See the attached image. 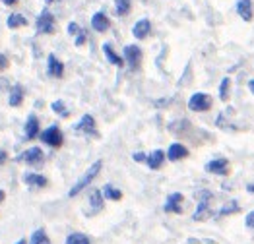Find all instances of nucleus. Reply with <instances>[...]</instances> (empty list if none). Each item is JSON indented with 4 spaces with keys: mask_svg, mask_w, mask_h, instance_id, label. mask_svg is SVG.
Instances as JSON below:
<instances>
[{
    "mask_svg": "<svg viewBox=\"0 0 254 244\" xmlns=\"http://www.w3.org/2000/svg\"><path fill=\"white\" fill-rule=\"evenodd\" d=\"M237 209H239V205H237V201H231L229 205H225V207H221L217 215H219V217H221V215H229V213H235Z\"/></svg>",
    "mask_w": 254,
    "mask_h": 244,
    "instance_id": "nucleus-28",
    "label": "nucleus"
},
{
    "mask_svg": "<svg viewBox=\"0 0 254 244\" xmlns=\"http://www.w3.org/2000/svg\"><path fill=\"white\" fill-rule=\"evenodd\" d=\"M103 52H105V56H107V60H109L111 64H115V66H122V62H124V60H122V58H120V56L113 50V47H111L109 43H105V45H103Z\"/></svg>",
    "mask_w": 254,
    "mask_h": 244,
    "instance_id": "nucleus-19",
    "label": "nucleus"
},
{
    "mask_svg": "<svg viewBox=\"0 0 254 244\" xmlns=\"http://www.w3.org/2000/svg\"><path fill=\"white\" fill-rule=\"evenodd\" d=\"M4 161H6V153H4V151H2V149H0V165H2V163H4Z\"/></svg>",
    "mask_w": 254,
    "mask_h": 244,
    "instance_id": "nucleus-35",
    "label": "nucleus"
},
{
    "mask_svg": "<svg viewBox=\"0 0 254 244\" xmlns=\"http://www.w3.org/2000/svg\"><path fill=\"white\" fill-rule=\"evenodd\" d=\"M211 107V97L206 93H194L192 97L188 99V109L194 112H204Z\"/></svg>",
    "mask_w": 254,
    "mask_h": 244,
    "instance_id": "nucleus-3",
    "label": "nucleus"
},
{
    "mask_svg": "<svg viewBox=\"0 0 254 244\" xmlns=\"http://www.w3.org/2000/svg\"><path fill=\"white\" fill-rule=\"evenodd\" d=\"M16 161H23L27 165H41L43 163V151H41V147H31V149L23 151L20 157H16Z\"/></svg>",
    "mask_w": 254,
    "mask_h": 244,
    "instance_id": "nucleus-5",
    "label": "nucleus"
},
{
    "mask_svg": "<svg viewBox=\"0 0 254 244\" xmlns=\"http://www.w3.org/2000/svg\"><path fill=\"white\" fill-rule=\"evenodd\" d=\"M4 198H6V194H4V192H2V190H0V201H2V200H4Z\"/></svg>",
    "mask_w": 254,
    "mask_h": 244,
    "instance_id": "nucleus-39",
    "label": "nucleus"
},
{
    "mask_svg": "<svg viewBox=\"0 0 254 244\" xmlns=\"http://www.w3.org/2000/svg\"><path fill=\"white\" fill-rule=\"evenodd\" d=\"M6 64H8L6 56H2V54H0V70H2V68H6Z\"/></svg>",
    "mask_w": 254,
    "mask_h": 244,
    "instance_id": "nucleus-34",
    "label": "nucleus"
},
{
    "mask_svg": "<svg viewBox=\"0 0 254 244\" xmlns=\"http://www.w3.org/2000/svg\"><path fill=\"white\" fill-rule=\"evenodd\" d=\"M163 161H165V153L161 151V149H155L152 151L148 157H146V163H148V167L153 169V171H157L161 165H163Z\"/></svg>",
    "mask_w": 254,
    "mask_h": 244,
    "instance_id": "nucleus-14",
    "label": "nucleus"
},
{
    "mask_svg": "<svg viewBox=\"0 0 254 244\" xmlns=\"http://www.w3.org/2000/svg\"><path fill=\"white\" fill-rule=\"evenodd\" d=\"M101 194L105 196V198H109V200H115V201L122 198V192H120V190H116V188H115V186H111V184H107V186L103 188Z\"/></svg>",
    "mask_w": 254,
    "mask_h": 244,
    "instance_id": "nucleus-25",
    "label": "nucleus"
},
{
    "mask_svg": "<svg viewBox=\"0 0 254 244\" xmlns=\"http://www.w3.org/2000/svg\"><path fill=\"white\" fill-rule=\"evenodd\" d=\"M150 31H152V23H150V20H146V18L140 20V22L134 25V29H132V33H134L136 39H144V37H148Z\"/></svg>",
    "mask_w": 254,
    "mask_h": 244,
    "instance_id": "nucleus-12",
    "label": "nucleus"
},
{
    "mask_svg": "<svg viewBox=\"0 0 254 244\" xmlns=\"http://www.w3.org/2000/svg\"><path fill=\"white\" fill-rule=\"evenodd\" d=\"M249 89H251V91L254 93V80H251V82H249Z\"/></svg>",
    "mask_w": 254,
    "mask_h": 244,
    "instance_id": "nucleus-37",
    "label": "nucleus"
},
{
    "mask_svg": "<svg viewBox=\"0 0 254 244\" xmlns=\"http://www.w3.org/2000/svg\"><path fill=\"white\" fill-rule=\"evenodd\" d=\"M183 194H179V192H173V194H169L167 198V201H165V205H163V209L167 211V213H181L183 211Z\"/></svg>",
    "mask_w": 254,
    "mask_h": 244,
    "instance_id": "nucleus-8",
    "label": "nucleus"
},
{
    "mask_svg": "<svg viewBox=\"0 0 254 244\" xmlns=\"http://www.w3.org/2000/svg\"><path fill=\"white\" fill-rule=\"evenodd\" d=\"M37 33H52L54 31V16H52L49 10H43L41 16L37 18Z\"/></svg>",
    "mask_w": 254,
    "mask_h": 244,
    "instance_id": "nucleus-4",
    "label": "nucleus"
},
{
    "mask_svg": "<svg viewBox=\"0 0 254 244\" xmlns=\"http://www.w3.org/2000/svg\"><path fill=\"white\" fill-rule=\"evenodd\" d=\"M249 192H253L254 194V184H249Z\"/></svg>",
    "mask_w": 254,
    "mask_h": 244,
    "instance_id": "nucleus-38",
    "label": "nucleus"
},
{
    "mask_svg": "<svg viewBox=\"0 0 254 244\" xmlns=\"http://www.w3.org/2000/svg\"><path fill=\"white\" fill-rule=\"evenodd\" d=\"M66 244H92V243H90V239H88L86 235H82V233H74V235H68Z\"/></svg>",
    "mask_w": 254,
    "mask_h": 244,
    "instance_id": "nucleus-27",
    "label": "nucleus"
},
{
    "mask_svg": "<svg viewBox=\"0 0 254 244\" xmlns=\"http://www.w3.org/2000/svg\"><path fill=\"white\" fill-rule=\"evenodd\" d=\"M101 167H103L101 161H95V163H93V165H92V167H90V169L86 171V175H84V177H82V178H80V180H78V182L74 184V188L70 190V196L74 198V196L80 194V192H82V190H84L86 186H90V184H92V180H93V178H95V177L99 175Z\"/></svg>",
    "mask_w": 254,
    "mask_h": 244,
    "instance_id": "nucleus-1",
    "label": "nucleus"
},
{
    "mask_svg": "<svg viewBox=\"0 0 254 244\" xmlns=\"http://www.w3.org/2000/svg\"><path fill=\"white\" fill-rule=\"evenodd\" d=\"M23 180H25V184L31 186V188H43V186H47V178L41 177V175H35V173H33V175H25Z\"/></svg>",
    "mask_w": 254,
    "mask_h": 244,
    "instance_id": "nucleus-18",
    "label": "nucleus"
},
{
    "mask_svg": "<svg viewBox=\"0 0 254 244\" xmlns=\"http://www.w3.org/2000/svg\"><path fill=\"white\" fill-rule=\"evenodd\" d=\"M204 169H206L208 173H211V175H227L229 161H227V159H213V161L206 163Z\"/></svg>",
    "mask_w": 254,
    "mask_h": 244,
    "instance_id": "nucleus-9",
    "label": "nucleus"
},
{
    "mask_svg": "<svg viewBox=\"0 0 254 244\" xmlns=\"http://www.w3.org/2000/svg\"><path fill=\"white\" fill-rule=\"evenodd\" d=\"M22 101H23V89H22V86H14L12 91H10V105L12 107H20Z\"/></svg>",
    "mask_w": 254,
    "mask_h": 244,
    "instance_id": "nucleus-21",
    "label": "nucleus"
},
{
    "mask_svg": "<svg viewBox=\"0 0 254 244\" xmlns=\"http://www.w3.org/2000/svg\"><path fill=\"white\" fill-rule=\"evenodd\" d=\"M52 111L58 112L60 116H66V114H68V111H66V107H64L62 101H54V103H52Z\"/></svg>",
    "mask_w": 254,
    "mask_h": 244,
    "instance_id": "nucleus-29",
    "label": "nucleus"
},
{
    "mask_svg": "<svg viewBox=\"0 0 254 244\" xmlns=\"http://www.w3.org/2000/svg\"><path fill=\"white\" fill-rule=\"evenodd\" d=\"M39 134V120H37V116H29L27 118V122H25V138L27 140H33L35 136Z\"/></svg>",
    "mask_w": 254,
    "mask_h": 244,
    "instance_id": "nucleus-17",
    "label": "nucleus"
},
{
    "mask_svg": "<svg viewBox=\"0 0 254 244\" xmlns=\"http://www.w3.org/2000/svg\"><path fill=\"white\" fill-rule=\"evenodd\" d=\"M245 223H247V227H249V229H254V211H251V213L247 215Z\"/></svg>",
    "mask_w": 254,
    "mask_h": 244,
    "instance_id": "nucleus-31",
    "label": "nucleus"
},
{
    "mask_svg": "<svg viewBox=\"0 0 254 244\" xmlns=\"http://www.w3.org/2000/svg\"><path fill=\"white\" fill-rule=\"evenodd\" d=\"M27 22H25V18L22 16V14H12L10 18H8V27H12V29H16V27H23Z\"/></svg>",
    "mask_w": 254,
    "mask_h": 244,
    "instance_id": "nucleus-22",
    "label": "nucleus"
},
{
    "mask_svg": "<svg viewBox=\"0 0 254 244\" xmlns=\"http://www.w3.org/2000/svg\"><path fill=\"white\" fill-rule=\"evenodd\" d=\"M130 0H115V10L118 16H126L130 12Z\"/></svg>",
    "mask_w": 254,
    "mask_h": 244,
    "instance_id": "nucleus-23",
    "label": "nucleus"
},
{
    "mask_svg": "<svg viewBox=\"0 0 254 244\" xmlns=\"http://www.w3.org/2000/svg\"><path fill=\"white\" fill-rule=\"evenodd\" d=\"M78 31H80V29H78V25H76V23H70V25H68V33H72V35H76Z\"/></svg>",
    "mask_w": 254,
    "mask_h": 244,
    "instance_id": "nucleus-32",
    "label": "nucleus"
},
{
    "mask_svg": "<svg viewBox=\"0 0 254 244\" xmlns=\"http://www.w3.org/2000/svg\"><path fill=\"white\" fill-rule=\"evenodd\" d=\"M109 18L103 14V12H97L93 18H92V27L95 29V31H99V33H105L107 29H109Z\"/></svg>",
    "mask_w": 254,
    "mask_h": 244,
    "instance_id": "nucleus-13",
    "label": "nucleus"
},
{
    "mask_svg": "<svg viewBox=\"0 0 254 244\" xmlns=\"http://www.w3.org/2000/svg\"><path fill=\"white\" fill-rule=\"evenodd\" d=\"M2 2H4V4H8V6H12V4H16L18 0H2Z\"/></svg>",
    "mask_w": 254,
    "mask_h": 244,
    "instance_id": "nucleus-36",
    "label": "nucleus"
},
{
    "mask_svg": "<svg viewBox=\"0 0 254 244\" xmlns=\"http://www.w3.org/2000/svg\"><path fill=\"white\" fill-rule=\"evenodd\" d=\"M90 205H92V211L90 213H97L99 209H103V194L99 190H93L90 196Z\"/></svg>",
    "mask_w": 254,
    "mask_h": 244,
    "instance_id": "nucleus-20",
    "label": "nucleus"
},
{
    "mask_svg": "<svg viewBox=\"0 0 254 244\" xmlns=\"http://www.w3.org/2000/svg\"><path fill=\"white\" fill-rule=\"evenodd\" d=\"M86 39H88L86 31H84V29H80V31L76 33V47H82V45L86 43Z\"/></svg>",
    "mask_w": 254,
    "mask_h": 244,
    "instance_id": "nucleus-30",
    "label": "nucleus"
},
{
    "mask_svg": "<svg viewBox=\"0 0 254 244\" xmlns=\"http://www.w3.org/2000/svg\"><path fill=\"white\" fill-rule=\"evenodd\" d=\"M124 58H126V62H128V66L132 70H138L140 62H142V50H140V47H136V45L124 47Z\"/></svg>",
    "mask_w": 254,
    "mask_h": 244,
    "instance_id": "nucleus-6",
    "label": "nucleus"
},
{
    "mask_svg": "<svg viewBox=\"0 0 254 244\" xmlns=\"http://www.w3.org/2000/svg\"><path fill=\"white\" fill-rule=\"evenodd\" d=\"M45 2H47V4H51V2H54V0H45Z\"/></svg>",
    "mask_w": 254,
    "mask_h": 244,
    "instance_id": "nucleus-41",
    "label": "nucleus"
},
{
    "mask_svg": "<svg viewBox=\"0 0 254 244\" xmlns=\"http://www.w3.org/2000/svg\"><path fill=\"white\" fill-rule=\"evenodd\" d=\"M41 140H43L45 144H49V146L58 147V146H62V132H60L58 126H51V128H47V130L41 134Z\"/></svg>",
    "mask_w": 254,
    "mask_h": 244,
    "instance_id": "nucleus-7",
    "label": "nucleus"
},
{
    "mask_svg": "<svg viewBox=\"0 0 254 244\" xmlns=\"http://www.w3.org/2000/svg\"><path fill=\"white\" fill-rule=\"evenodd\" d=\"M167 157H169L171 161L185 159V157H188V149L183 146V144H173V146L169 147V151H167Z\"/></svg>",
    "mask_w": 254,
    "mask_h": 244,
    "instance_id": "nucleus-15",
    "label": "nucleus"
},
{
    "mask_svg": "<svg viewBox=\"0 0 254 244\" xmlns=\"http://www.w3.org/2000/svg\"><path fill=\"white\" fill-rule=\"evenodd\" d=\"M18 244H27L25 241H18Z\"/></svg>",
    "mask_w": 254,
    "mask_h": 244,
    "instance_id": "nucleus-40",
    "label": "nucleus"
},
{
    "mask_svg": "<svg viewBox=\"0 0 254 244\" xmlns=\"http://www.w3.org/2000/svg\"><path fill=\"white\" fill-rule=\"evenodd\" d=\"M134 161L142 163V161H146V155H144V153H134Z\"/></svg>",
    "mask_w": 254,
    "mask_h": 244,
    "instance_id": "nucleus-33",
    "label": "nucleus"
},
{
    "mask_svg": "<svg viewBox=\"0 0 254 244\" xmlns=\"http://www.w3.org/2000/svg\"><path fill=\"white\" fill-rule=\"evenodd\" d=\"M229 89H231V80H229V78H223L221 84H219V97H221V101H227V99H229Z\"/></svg>",
    "mask_w": 254,
    "mask_h": 244,
    "instance_id": "nucleus-26",
    "label": "nucleus"
},
{
    "mask_svg": "<svg viewBox=\"0 0 254 244\" xmlns=\"http://www.w3.org/2000/svg\"><path fill=\"white\" fill-rule=\"evenodd\" d=\"M31 244H51V241H49V237L45 235L43 229H37V231L31 235Z\"/></svg>",
    "mask_w": 254,
    "mask_h": 244,
    "instance_id": "nucleus-24",
    "label": "nucleus"
},
{
    "mask_svg": "<svg viewBox=\"0 0 254 244\" xmlns=\"http://www.w3.org/2000/svg\"><path fill=\"white\" fill-rule=\"evenodd\" d=\"M237 12H239V16L245 20V22H253V2L251 0H239L237 2Z\"/></svg>",
    "mask_w": 254,
    "mask_h": 244,
    "instance_id": "nucleus-11",
    "label": "nucleus"
},
{
    "mask_svg": "<svg viewBox=\"0 0 254 244\" xmlns=\"http://www.w3.org/2000/svg\"><path fill=\"white\" fill-rule=\"evenodd\" d=\"M62 74H64V64H62L54 54H49V76L60 78Z\"/></svg>",
    "mask_w": 254,
    "mask_h": 244,
    "instance_id": "nucleus-16",
    "label": "nucleus"
},
{
    "mask_svg": "<svg viewBox=\"0 0 254 244\" xmlns=\"http://www.w3.org/2000/svg\"><path fill=\"white\" fill-rule=\"evenodd\" d=\"M198 198H200V201H198V209L194 211V221H202L206 217H209V200H211V192H208V190H202V192H198Z\"/></svg>",
    "mask_w": 254,
    "mask_h": 244,
    "instance_id": "nucleus-2",
    "label": "nucleus"
},
{
    "mask_svg": "<svg viewBox=\"0 0 254 244\" xmlns=\"http://www.w3.org/2000/svg\"><path fill=\"white\" fill-rule=\"evenodd\" d=\"M76 132L93 136V134H95V120H93V116H92V114H86V116L76 124Z\"/></svg>",
    "mask_w": 254,
    "mask_h": 244,
    "instance_id": "nucleus-10",
    "label": "nucleus"
}]
</instances>
